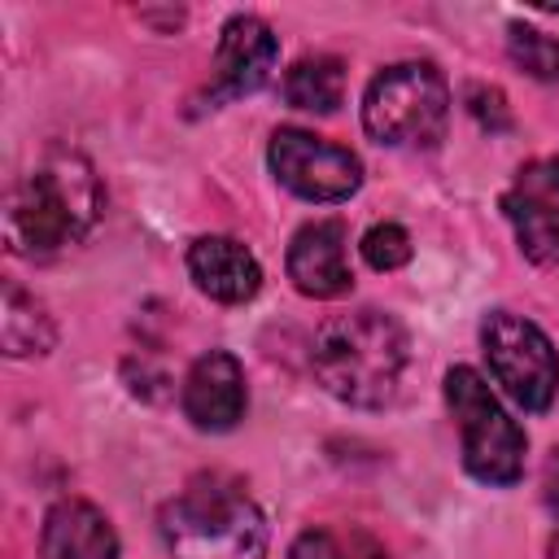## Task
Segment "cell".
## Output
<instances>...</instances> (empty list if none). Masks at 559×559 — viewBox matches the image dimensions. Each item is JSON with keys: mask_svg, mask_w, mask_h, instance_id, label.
I'll use <instances>...</instances> for the list:
<instances>
[{"mask_svg": "<svg viewBox=\"0 0 559 559\" xmlns=\"http://www.w3.org/2000/svg\"><path fill=\"white\" fill-rule=\"evenodd\" d=\"M406 362H411L406 328L380 310L336 314L314 332V345H310V367L319 384L332 397L362 411L389 406L397 397Z\"/></svg>", "mask_w": 559, "mask_h": 559, "instance_id": "6da1fadb", "label": "cell"}, {"mask_svg": "<svg viewBox=\"0 0 559 559\" xmlns=\"http://www.w3.org/2000/svg\"><path fill=\"white\" fill-rule=\"evenodd\" d=\"M100 179L83 153L52 148L9 197L4 231L22 258H52L83 240L100 214Z\"/></svg>", "mask_w": 559, "mask_h": 559, "instance_id": "7a4b0ae2", "label": "cell"}, {"mask_svg": "<svg viewBox=\"0 0 559 559\" xmlns=\"http://www.w3.org/2000/svg\"><path fill=\"white\" fill-rule=\"evenodd\" d=\"M162 542L175 559H262L266 520L231 476H197L157 515Z\"/></svg>", "mask_w": 559, "mask_h": 559, "instance_id": "3957f363", "label": "cell"}, {"mask_svg": "<svg viewBox=\"0 0 559 559\" xmlns=\"http://www.w3.org/2000/svg\"><path fill=\"white\" fill-rule=\"evenodd\" d=\"M450 122V87L428 61H397L362 92V127L393 148H432Z\"/></svg>", "mask_w": 559, "mask_h": 559, "instance_id": "277c9868", "label": "cell"}, {"mask_svg": "<svg viewBox=\"0 0 559 559\" xmlns=\"http://www.w3.org/2000/svg\"><path fill=\"white\" fill-rule=\"evenodd\" d=\"M445 402L463 432V467L480 485H515L524 476V432L489 384L472 367H454L445 376Z\"/></svg>", "mask_w": 559, "mask_h": 559, "instance_id": "5b68a950", "label": "cell"}, {"mask_svg": "<svg viewBox=\"0 0 559 559\" xmlns=\"http://www.w3.org/2000/svg\"><path fill=\"white\" fill-rule=\"evenodd\" d=\"M480 345H485L493 380L507 389L511 402H520L524 411H546L555 402L559 358H555L550 336L537 323L511 310H493L480 328Z\"/></svg>", "mask_w": 559, "mask_h": 559, "instance_id": "8992f818", "label": "cell"}, {"mask_svg": "<svg viewBox=\"0 0 559 559\" xmlns=\"http://www.w3.org/2000/svg\"><path fill=\"white\" fill-rule=\"evenodd\" d=\"M266 157H271L275 179L301 201H345L362 183V162L349 148L328 144L301 127H280L271 135Z\"/></svg>", "mask_w": 559, "mask_h": 559, "instance_id": "52a82bcc", "label": "cell"}, {"mask_svg": "<svg viewBox=\"0 0 559 559\" xmlns=\"http://www.w3.org/2000/svg\"><path fill=\"white\" fill-rule=\"evenodd\" d=\"M502 214L515 227L524 258L559 266V157H537L515 170L502 192Z\"/></svg>", "mask_w": 559, "mask_h": 559, "instance_id": "ba28073f", "label": "cell"}, {"mask_svg": "<svg viewBox=\"0 0 559 559\" xmlns=\"http://www.w3.org/2000/svg\"><path fill=\"white\" fill-rule=\"evenodd\" d=\"M288 280L297 293L332 301L354 288L349 253H345V227L336 218L306 223L288 245Z\"/></svg>", "mask_w": 559, "mask_h": 559, "instance_id": "9c48e42d", "label": "cell"}, {"mask_svg": "<svg viewBox=\"0 0 559 559\" xmlns=\"http://www.w3.org/2000/svg\"><path fill=\"white\" fill-rule=\"evenodd\" d=\"M245 367L227 354V349H210L192 362L188 380H183V415L201 428V432H227L240 424L245 415Z\"/></svg>", "mask_w": 559, "mask_h": 559, "instance_id": "30bf717a", "label": "cell"}, {"mask_svg": "<svg viewBox=\"0 0 559 559\" xmlns=\"http://www.w3.org/2000/svg\"><path fill=\"white\" fill-rule=\"evenodd\" d=\"M275 57H280V39L271 35V26L253 13H236L218 35V57H214L218 79H214L210 100L245 96V92L262 87L275 70Z\"/></svg>", "mask_w": 559, "mask_h": 559, "instance_id": "8fae6325", "label": "cell"}, {"mask_svg": "<svg viewBox=\"0 0 559 559\" xmlns=\"http://www.w3.org/2000/svg\"><path fill=\"white\" fill-rule=\"evenodd\" d=\"M188 275L197 280V288L223 306H240L262 288V266L258 258L231 240V236H201L188 249Z\"/></svg>", "mask_w": 559, "mask_h": 559, "instance_id": "7c38bea8", "label": "cell"}, {"mask_svg": "<svg viewBox=\"0 0 559 559\" xmlns=\"http://www.w3.org/2000/svg\"><path fill=\"white\" fill-rule=\"evenodd\" d=\"M39 559H118V533L100 507L83 498H61L44 515Z\"/></svg>", "mask_w": 559, "mask_h": 559, "instance_id": "4fadbf2b", "label": "cell"}, {"mask_svg": "<svg viewBox=\"0 0 559 559\" xmlns=\"http://www.w3.org/2000/svg\"><path fill=\"white\" fill-rule=\"evenodd\" d=\"M0 341H4V354L9 358H31V354H48L57 332H52V319L44 314V306L17 288L13 280L4 284V306H0Z\"/></svg>", "mask_w": 559, "mask_h": 559, "instance_id": "5bb4252c", "label": "cell"}, {"mask_svg": "<svg viewBox=\"0 0 559 559\" xmlns=\"http://www.w3.org/2000/svg\"><path fill=\"white\" fill-rule=\"evenodd\" d=\"M284 100L293 109L332 114L345 100V66L336 57H301L284 74Z\"/></svg>", "mask_w": 559, "mask_h": 559, "instance_id": "9a60e30c", "label": "cell"}, {"mask_svg": "<svg viewBox=\"0 0 559 559\" xmlns=\"http://www.w3.org/2000/svg\"><path fill=\"white\" fill-rule=\"evenodd\" d=\"M288 559H389V550L358 524H319L288 546Z\"/></svg>", "mask_w": 559, "mask_h": 559, "instance_id": "2e32d148", "label": "cell"}, {"mask_svg": "<svg viewBox=\"0 0 559 559\" xmlns=\"http://www.w3.org/2000/svg\"><path fill=\"white\" fill-rule=\"evenodd\" d=\"M507 52L524 74H533L542 83H559V39H550L546 31L511 22L507 26Z\"/></svg>", "mask_w": 559, "mask_h": 559, "instance_id": "e0dca14e", "label": "cell"}, {"mask_svg": "<svg viewBox=\"0 0 559 559\" xmlns=\"http://www.w3.org/2000/svg\"><path fill=\"white\" fill-rule=\"evenodd\" d=\"M362 258H367V266H376V271H397V266H406V262H411V236H406V227H397V223H376V227H367V236H362Z\"/></svg>", "mask_w": 559, "mask_h": 559, "instance_id": "ac0fdd59", "label": "cell"}, {"mask_svg": "<svg viewBox=\"0 0 559 559\" xmlns=\"http://www.w3.org/2000/svg\"><path fill=\"white\" fill-rule=\"evenodd\" d=\"M467 109L480 127L489 131H511V114H507V96L498 87H485V83H472L467 87Z\"/></svg>", "mask_w": 559, "mask_h": 559, "instance_id": "d6986e66", "label": "cell"}, {"mask_svg": "<svg viewBox=\"0 0 559 559\" xmlns=\"http://www.w3.org/2000/svg\"><path fill=\"white\" fill-rule=\"evenodd\" d=\"M546 502L559 511V450H555L550 463H546Z\"/></svg>", "mask_w": 559, "mask_h": 559, "instance_id": "ffe728a7", "label": "cell"}, {"mask_svg": "<svg viewBox=\"0 0 559 559\" xmlns=\"http://www.w3.org/2000/svg\"><path fill=\"white\" fill-rule=\"evenodd\" d=\"M550 559H559V533H555V542H550Z\"/></svg>", "mask_w": 559, "mask_h": 559, "instance_id": "44dd1931", "label": "cell"}]
</instances>
